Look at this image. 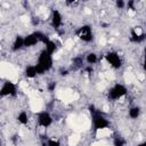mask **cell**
I'll use <instances>...</instances> for the list:
<instances>
[{
	"mask_svg": "<svg viewBox=\"0 0 146 146\" xmlns=\"http://www.w3.org/2000/svg\"><path fill=\"white\" fill-rule=\"evenodd\" d=\"M127 92V89L122 86V84H115L108 92V97L111 99H119L120 97H122L123 95H125Z\"/></svg>",
	"mask_w": 146,
	"mask_h": 146,
	"instance_id": "obj_3",
	"label": "cell"
},
{
	"mask_svg": "<svg viewBox=\"0 0 146 146\" xmlns=\"http://www.w3.org/2000/svg\"><path fill=\"white\" fill-rule=\"evenodd\" d=\"M144 70L146 71V59H145V62H144Z\"/></svg>",
	"mask_w": 146,
	"mask_h": 146,
	"instance_id": "obj_20",
	"label": "cell"
},
{
	"mask_svg": "<svg viewBox=\"0 0 146 146\" xmlns=\"http://www.w3.org/2000/svg\"><path fill=\"white\" fill-rule=\"evenodd\" d=\"M46 50H47L49 54H52V52L56 50V44H55V42L49 40V41L46 43Z\"/></svg>",
	"mask_w": 146,
	"mask_h": 146,
	"instance_id": "obj_12",
	"label": "cell"
},
{
	"mask_svg": "<svg viewBox=\"0 0 146 146\" xmlns=\"http://www.w3.org/2000/svg\"><path fill=\"white\" fill-rule=\"evenodd\" d=\"M25 74L27 78H34L38 74V70H36V65H32V66H27Z\"/></svg>",
	"mask_w": 146,
	"mask_h": 146,
	"instance_id": "obj_10",
	"label": "cell"
},
{
	"mask_svg": "<svg viewBox=\"0 0 146 146\" xmlns=\"http://www.w3.org/2000/svg\"><path fill=\"white\" fill-rule=\"evenodd\" d=\"M62 24V15L59 14L58 10H54L52 13V25L55 27H58Z\"/></svg>",
	"mask_w": 146,
	"mask_h": 146,
	"instance_id": "obj_9",
	"label": "cell"
},
{
	"mask_svg": "<svg viewBox=\"0 0 146 146\" xmlns=\"http://www.w3.org/2000/svg\"><path fill=\"white\" fill-rule=\"evenodd\" d=\"M52 66V58L51 54H49L47 50L42 51L41 55L39 56V60L36 64V70L39 74H43L46 71H48Z\"/></svg>",
	"mask_w": 146,
	"mask_h": 146,
	"instance_id": "obj_1",
	"label": "cell"
},
{
	"mask_svg": "<svg viewBox=\"0 0 146 146\" xmlns=\"http://www.w3.org/2000/svg\"><path fill=\"white\" fill-rule=\"evenodd\" d=\"M16 88L15 84L11 82H5V84L1 88V96H7V95H15Z\"/></svg>",
	"mask_w": 146,
	"mask_h": 146,
	"instance_id": "obj_6",
	"label": "cell"
},
{
	"mask_svg": "<svg viewBox=\"0 0 146 146\" xmlns=\"http://www.w3.org/2000/svg\"><path fill=\"white\" fill-rule=\"evenodd\" d=\"M116 6L119 7V8H123V6H124V2L123 1H116Z\"/></svg>",
	"mask_w": 146,
	"mask_h": 146,
	"instance_id": "obj_18",
	"label": "cell"
},
{
	"mask_svg": "<svg viewBox=\"0 0 146 146\" xmlns=\"http://www.w3.org/2000/svg\"><path fill=\"white\" fill-rule=\"evenodd\" d=\"M87 62H88L89 64H95V63L97 62V56H96L95 54H89V55L87 56Z\"/></svg>",
	"mask_w": 146,
	"mask_h": 146,
	"instance_id": "obj_15",
	"label": "cell"
},
{
	"mask_svg": "<svg viewBox=\"0 0 146 146\" xmlns=\"http://www.w3.org/2000/svg\"><path fill=\"white\" fill-rule=\"evenodd\" d=\"M38 41H39V39L34 33L33 34H29L27 36L24 38V46L25 47H31V46H34Z\"/></svg>",
	"mask_w": 146,
	"mask_h": 146,
	"instance_id": "obj_8",
	"label": "cell"
},
{
	"mask_svg": "<svg viewBox=\"0 0 146 146\" xmlns=\"http://www.w3.org/2000/svg\"><path fill=\"white\" fill-rule=\"evenodd\" d=\"M106 59L115 68H119L121 66V59H120V57H119V55L116 52H108L106 55Z\"/></svg>",
	"mask_w": 146,
	"mask_h": 146,
	"instance_id": "obj_5",
	"label": "cell"
},
{
	"mask_svg": "<svg viewBox=\"0 0 146 146\" xmlns=\"http://www.w3.org/2000/svg\"><path fill=\"white\" fill-rule=\"evenodd\" d=\"M78 35L80 36V39H82L83 41H91L92 39V33H91V29L89 26H82L80 27V30L78 31Z\"/></svg>",
	"mask_w": 146,
	"mask_h": 146,
	"instance_id": "obj_4",
	"label": "cell"
},
{
	"mask_svg": "<svg viewBox=\"0 0 146 146\" xmlns=\"http://www.w3.org/2000/svg\"><path fill=\"white\" fill-rule=\"evenodd\" d=\"M138 146H146V141H144V143H141V144H139Z\"/></svg>",
	"mask_w": 146,
	"mask_h": 146,
	"instance_id": "obj_19",
	"label": "cell"
},
{
	"mask_svg": "<svg viewBox=\"0 0 146 146\" xmlns=\"http://www.w3.org/2000/svg\"><path fill=\"white\" fill-rule=\"evenodd\" d=\"M48 146H59V143H58L57 140L51 139V140H49V141H48Z\"/></svg>",
	"mask_w": 146,
	"mask_h": 146,
	"instance_id": "obj_17",
	"label": "cell"
},
{
	"mask_svg": "<svg viewBox=\"0 0 146 146\" xmlns=\"http://www.w3.org/2000/svg\"><path fill=\"white\" fill-rule=\"evenodd\" d=\"M51 122H52V119L47 112H42L39 114V123L42 127H49L51 124Z\"/></svg>",
	"mask_w": 146,
	"mask_h": 146,
	"instance_id": "obj_7",
	"label": "cell"
},
{
	"mask_svg": "<svg viewBox=\"0 0 146 146\" xmlns=\"http://www.w3.org/2000/svg\"><path fill=\"white\" fill-rule=\"evenodd\" d=\"M92 122H94V127L96 129H104V128L108 127V121L99 112H94Z\"/></svg>",
	"mask_w": 146,
	"mask_h": 146,
	"instance_id": "obj_2",
	"label": "cell"
},
{
	"mask_svg": "<svg viewBox=\"0 0 146 146\" xmlns=\"http://www.w3.org/2000/svg\"><path fill=\"white\" fill-rule=\"evenodd\" d=\"M23 46H24V39L21 38V36H17L16 40H15V42H14L13 49H14V50H18V49H21Z\"/></svg>",
	"mask_w": 146,
	"mask_h": 146,
	"instance_id": "obj_11",
	"label": "cell"
},
{
	"mask_svg": "<svg viewBox=\"0 0 146 146\" xmlns=\"http://www.w3.org/2000/svg\"><path fill=\"white\" fill-rule=\"evenodd\" d=\"M139 112H140L139 107H132L129 111V116L132 117V119H137L139 116Z\"/></svg>",
	"mask_w": 146,
	"mask_h": 146,
	"instance_id": "obj_13",
	"label": "cell"
},
{
	"mask_svg": "<svg viewBox=\"0 0 146 146\" xmlns=\"http://www.w3.org/2000/svg\"><path fill=\"white\" fill-rule=\"evenodd\" d=\"M18 122H21L22 124H26L27 123V114H26V112H21L19 114H18Z\"/></svg>",
	"mask_w": 146,
	"mask_h": 146,
	"instance_id": "obj_14",
	"label": "cell"
},
{
	"mask_svg": "<svg viewBox=\"0 0 146 146\" xmlns=\"http://www.w3.org/2000/svg\"><path fill=\"white\" fill-rule=\"evenodd\" d=\"M114 145L115 146H124V141L122 139H120V138H116L114 140Z\"/></svg>",
	"mask_w": 146,
	"mask_h": 146,
	"instance_id": "obj_16",
	"label": "cell"
}]
</instances>
